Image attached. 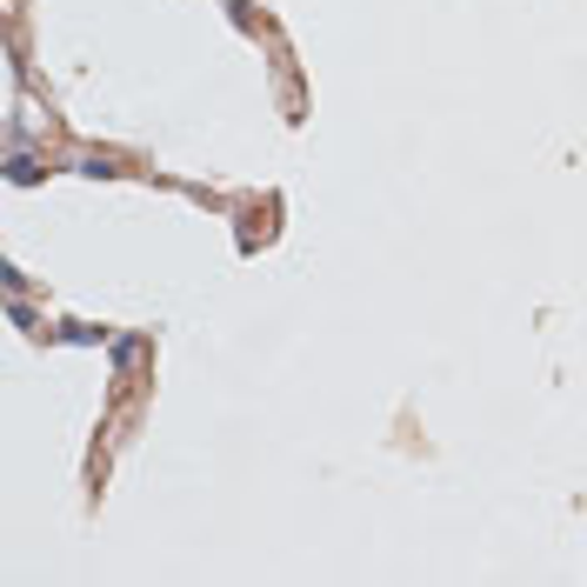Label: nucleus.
I'll list each match as a JSON object with an SVG mask.
<instances>
[{
  "label": "nucleus",
  "instance_id": "1",
  "mask_svg": "<svg viewBox=\"0 0 587 587\" xmlns=\"http://www.w3.org/2000/svg\"><path fill=\"white\" fill-rule=\"evenodd\" d=\"M8 181H14V188L41 181V160H34V154H14V160H8Z\"/></svg>",
  "mask_w": 587,
  "mask_h": 587
}]
</instances>
